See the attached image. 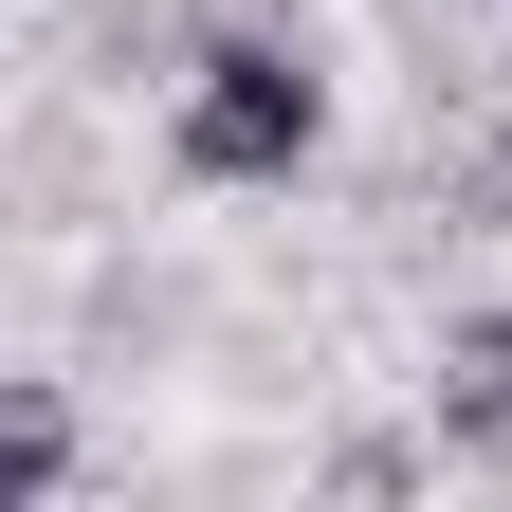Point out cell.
<instances>
[{
    "label": "cell",
    "instance_id": "1",
    "mask_svg": "<svg viewBox=\"0 0 512 512\" xmlns=\"http://www.w3.org/2000/svg\"><path fill=\"white\" fill-rule=\"evenodd\" d=\"M293 147H311V74L275 37H220L202 92H183V165H202V183H275Z\"/></svg>",
    "mask_w": 512,
    "mask_h": 512
},
{
    "label": "cell",
    "instance_id": "2",
    "mask_svg": "<svg viewBox=\"0 0 512 512\" xmlns=\"http://www.w3.org/2000/svg\"><path fill=\"white\" fill-rule=\"evenodd\" d=\"M439 421H458V439H512V311L439 348Z\"/></svg>",
    "mask_w": 512,
    "mask_h": 512
},
{
    "label": "cell",
    "instance_id": "3",
    "mask_svg": "<svg viewBox=\"0 0 512 512\" xmlns=\"http://www.w3.org/2000/svg\"><path fill=\"white\" fill-rule=\"evenodd\" d=\"M55 458H74V439H55V403H19V421H0V494H55Z\"/></svg>",
    "mask_w": 512,
    "mask_h": 512
}]
</instances>
